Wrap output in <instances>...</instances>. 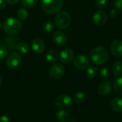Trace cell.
I'll use <instances>...</instances> for the list:
<instances>
[{
    "label": "cell",
    "instance_id": "6da1fadb",
    "mask_svg": "<svg viewBox=\"0 0 122 122\" xmlns=\"http://www.w3.org/2000/svg\"><path fill=\"white\" fill-rule=\"evenodd\" d=\"M89 57L94 64L102 65L109 60V54L108 51L104 47L96 46L90 51Z\"/></svg>",
    "mask_w": 122,
    "mask_h": 122
},
{
    "label": "cell",
    "instance_id": "7a4b0ae2",
    "mask_svg": "<svg viewBox=\"0 0 122 122\" xmlns=\"http://www.w3.org/2000/svg\"><path fill=\"white\" fill-rule=\"evenodd\" d=\"M40 4L42 9L50 14L58 13L64 4L63 0H41Z\"/></svg>",
    "mask_w": 122,
    "mask_h": 122
},
{
    "label": "cell",
    "instance_id": "3957f363",
    "mask_svg": "<svg viewBox=\"0 0 122 122\" xmlns=\"http://www.w3.org/2000/svg\"><path fill=\"white\" fill-rule=\"evenodd\" d=\"M22 25L21 21L16 18L11 17L4 21L3 24L4 31L9 35H15L21 29Z\"/></svg>",
    "mask_w": 122,
    "mask_h": 122
},
{
    "label": "cell",
    "instance_id": "277c9868",
    "mask_svg": "<svg viewBox=\"0 0 122 122\" xmlns=\"http://www.w3.org/2000/svg\"><path fill=\"white\" fill-rule=\"evenodd\" d=\"M71 16L69 13L66 11H61L57 14L54 19L55 26L59 29H64L67 28L71 24Z\"/></svg>",
    "mask_w": 122,
    "mask_h": 122
},
{
    "label": "cell",
    "instance_id": "5b68a950",
    "mask_svg": "<svg viewBox=\"0 0 122 122\" xmlns=\"http://www.w3.org/2000/svg\"><path fill=\"white\" fill-rule=\"evenodd\" d=\"M65 74L64 66L59 63L54 64L49 69V74L51 79L54 80H59L61 79Z\"/></svg>",
    "mask_w": 122,
    "mask_h": 122
},
{
    "label": "cell",
    "instance_id": "8992f818",
    "mask_svg": "<svg viewBox=\"0 0 122 122\" xmlns=\"http://www.w3.org/2000/svg\"><path fill=\"white\" fill-rule=\"evenodd\" d=\"M54 104L56 107L61 109L69 107L72 104V99L66 94H61L55 98Z\"/></svg>",
    "mask_w": 122,
    "mask_h": 122
},
{
    "label": "cell",
    "instance_id": "52a82bcc",
    "mask_svg": "<svg viewBox=\"0 0 122 122\" xmlns=\"http://www.w3.org/2000/svg\"><path fill=\"white\" fill-rule=\"evenodd\" d=\"M92 20L95 25L98 26H102L107 24L108 16L106 11L103 10H98L93 14Z\"/></svg>",
    "mask_w": 122,
    "mask_h": 122
},
{
    "label": "cell",
    "instance_id": "ba28073f",
    "mask_svg": "<svg viewBox=\"0 0 122 122\" xmlns=\"http://www.w3.org/2000/svg\"><path fill=\"white\" fill-rule=\"evenodd\" d=\"M21 61V56L18 52H13L10 54L6 59V64L8 67L14 69L17 67Z\"/></svg>",
    "mask_w": 122,
    "mask_h": 122
},
{
    "label": "cell",
    "instance_id": "9c48e42d",
    "mask_svg": "<svg viewBox=\"0 0 122 122\" xmlns=\"http://www.w3.org/2000/svg\"><path fill=\"white\" fill-rule=\"evenodd\" d=\"M74 53L73 50L69 48L64 49L59 54L60 61L64 64H69L71 62V61L74 59Z\"/></svg>",
    "mask_w": 122,
    "mask_h": 122
},
{
    "label": "cell",
    "instance_id": "30bf717a",
    "mask_svg": "<svg viewBox=\"0 0 122 122\" xmlns=\"http://www.w3.org/2000/svg\"><path fill=\"white\" fill-rule=\"evenodd\" d=\"M89 61L84 55H78L74 58V64L76 68L79 69H84L89 66Z\"/></svg>",
    "mask_w": 122,
    "mask_h": 122
},
{
    "label": "cell",
    "instance_id": "8fae6325",
    "mask_svg": "<svg viewBox=\"0 0 122 122\" xmlns=\"http://www.w3.org/2000/svg\"><path fill=\"white\" fill-rule=\"evenodd\" d=\"M110 51L112 54L117 56H122V41L120 39L114 40L110 45Z\"/></svg>",
    "mask_w": 122,
    "mask_h": 122
},
{
    "label": "cell",
    "instance_id": "7c38bea8",
    "mask_svg": "<svg viewBox=\"0 0 122 122\" xmlns=\"http://www.w3.org/2000/svg\"><path fill=\"white\" fill-rule=\"evenodd\" d=\"M53 40L56 45L63 46L67 41V36L62 31H56L53 34Z\"/></svg>",
    "mask_w": 122,
    "mask_h": 122
},
{
    "label": "cell",
    "instance_id": "4fadbf2b",
    "mask_svg": "<svg viewBox=\"0 0 122 122\" xmlns=\"http://www.w3.org/2000/svg\"><path fill=\"white\" fill-rule=\"evenodd\" d=\"M112 92V83L109 80H104L98 86V93L102 96H107Z\"/></svg>",
    "mask_w": 122,
    "mask_h": 122
},
{
    "label": "cell",
    "instance_id": "5bb4252c",
    "mask_svg": "<svg viewBox=\"0 0 122 122\" xmlns=\"http://www.w3.org/2000/svg\"><path fill=\"white\" fill-rule=\"evenodd\" d=\"M31 48L34 52L41 54L45 49V43L41 39H35L31 42Z\"/></svg>",
    "mask_w": 122,
    "mask_h": 122
},
{
    "label": "cell",
    "instance_id": "9a60e30c",
    "mask_svg": "<svg viewBox=\"0 0 122 122\" xmlns=\"http://www.w3.org/2000/svg\"><path fill=\"white\" fill-rule=\"evenodd\" d=\"M111 108L115 112H122V99L119 97H114L110 102Z\"/></svg>",
    "mask_w": 122,
    "mask_h": 122
},
{
    "label": "cell",
    "instance_id": "2e32d148",
    "mask_svg": "<svg viewBox=\"0 0 122 122\" xmlns=\"http://www.w3.org/2000/svg\"><path fill=\"white\" fill-rule=\"evenodd\" d=\"M46 59L49 63H55L58 59V53L54 49L49 50L46 54Z\"/></svg>",
    "mask_w": 122,
    "mask_h": 122
},
{
    "label": "cell",
    "instance_id": "e0dca14e",
    "mask_svg": "<svg viewBox=\"0 0 122 122\" xmlns=\"http://www.w3.org/2000/svg\"><path fill=\"white\" fill-rule=\"evenodd\" d=\"M56 117L57 120L60 122H67L69 119V113L64 109H61L58 111L56 114Z\"/></svg>",
    "mask_w": 122,
    "mask_h": 122
},
{
    "label": "cell",
    "instance_id": "ac0fdd59",
    "mask_svg": "<svg viewBox=\"0 0 122 122\" xmlns=\"http://www.w3.org/2000/svg\"><path fill=\"white\" fill-rule=\"evenodd\" d=\"M112 71L116 76H119L122 74V62L120 61H115L112 66Z\"/></svg>",
    "mask_w": 122,
    "mask_h": 122
},
{
    "label": "cell",
    "instance_id": "d6986e66",
    "mask_svg": "<svg viewBox=\"0 0 122 122\" xmlns=\"http://www.w3.org/2000/svg\"><path fill=\"white\" fill-rule=\"evenodd\" d=\"M113 86L115 92L122 97V77H117L114 79Z\"/></svg>",
    "mask_w": 122,
    "mask_h": 122
},
{
    "label": "cell",
    "instance_id": "ffe728a7",
    "mask_svg": "<svg viewBox=\"0 0 122 122\" xmlns=\"http://www.w3.org/2000/svg\"><path fill=\"white\" fill-rule=\"evenodd\" d=\"M16 49L17 50L18 53H20V54H26L28 51H29V45L25 43V42H18L16 46Z\"/></svg>",
    "mask_w": 122,
    "mask_h": 122
},
{
    "label": "cell",
    "instance_id": "44dd1931",
    "mask_svg": "<svg viewBox=\"0 0 122 122\" xmlns=\"http://www.w3.org/2000/svg\"><path fill=\"white\" fill-rule=\"evenodd\" d=\"M86 95L83 92H77L74 97V102L77 104H82L86 101Z\"/></svg>",
    "mask_w": 122,
    "mask_h": 122
},
{
    "label": "cell",
    "instance_id": "7402d4cb",
    "mask_svg": "<svg viewBox=\"0 0 122 122\" xmlns=\"http://www.w3.org/2000/svg\"><path fill=\"white\" fill-rule=\"evenodd\" d=\"M98 70L97 68L95 66H90L86 70V76L89 79H94L96 77L97 74Z\"/></svg>",
    "mask_w": 122,
    "mask_h": 122
},
{
    "label": "cell",
    "instance_id": "603a6c76",
    "mask_svg": "<svg viewBox=\"0 0 122 122\" xmlns=\"http://www.w3.org/2000/svg\"><path fill=\"white\" fill-rule=\"evenodd\" d=\"M17 17L18 19H21V20H25L27 19L29 13L27 11V10L24 8H20L18 11H17Z\"/></svg>",
    "mask_w": 122,
    "mask_h": 122
},
{
    "label": "cell",
    "instance_id": "cb8c5ba5",
    "mask_svg": "<svg viewBox=\"0 0 122 122\" xmlns=\"http://www.w3.org/2000/svg\"><path fill=\"white\" fill-rule=\"evenodd\" d=\"M39 0H21V4L24 7L32 8L36 5Z\"/></svg>",
    "mask_w": 122,
    "mask_h": 122
},
{
    "label": "cell",
    "instance_id": "d4e9b609",
    "mask_svg": "<svg viewBox=\"0 0 122 122\" xmlns=\"http://www.w3.org/2000/svg\"><path fill=\"white\" fill-rule=\"evenodd\" d=\"M6 57H7V49L4 44L0 43V61L5 59Z\"/></svg>",
    "mask_w": 122,
    "mask_h": 122
},
{
    "label": "cell",
    "instance_id": "484cf974",
    "mask_svg": "<svg viewBox=\"0 0 122 122\" xmlns=\"http://www.w3.org/2000/svg\"><path fill=\"white\" fill-rule=\"evenodd\" d=\"M54 25L51 21H46L43 24V30L47 32H49L54 29Z\"/></svg>",
    "mask_w": 122,
    "mask_h": 122
},
{
    "label": "cell",
    "instance_id": "4316f807",
    "mask_svg": "<svg viewBox=\"0 0 122 122\" xmlns=\"http://www.w3.org/2000/svg\"><path fill=\"white\" fill-rule=\"evenodd\" d=\"M100 76L103 79L106 80L109 76V70L107 67L102 68L100 71Z\"/></svg>",
    "mask_w": 122,
    "mask_h": 122
},
{
    "label": "cell",
    "instance_id": "83f0119b",
    "mask_svg": "<svg viewBox=\"0 0 122 122\" xmlns=\"http://www.w3.org/2000/svg\"><path fill=\"white\" fill-rule=\"evenodd\" d=\"M6 42H7V45L9 48H12V49H16V46L18 42L16 41L15 39H11V38H6Z\"/></svg>",
    "mask_w": 122,
    "mask_h": 122
},
{
    "label": "cell",
    "instance_id": "f1b7e54d",
    "mask_svg": "<svg viewBox=\"0 0 122 122\" xmlns=\"http://www.w3.org/2000/svg\"><path fill=\"white\" fill-rule=\"evenodd\" d=\"M96 6L99 9H103L105 7L107 4V0H96L95 1Z\"/></svg>",
    "mask_w": 122,
    "mask_h": 122
},
{
    "label": "cell",
    "instance_id": "f546056e",
    "mask_svg": "<svg viewBox=\"0 0 122 122\" xmlns=\"http://www.w3.org/2000/svg\"><path fill=\"white\" fill-rule=\"evenodd\" d=\"M114 6L118 10H122V0H114Z\"/></svg>",
    "mask_w": 122,
    "mask_h": 122
},
{
    "label": "cell",
    "instance_id": "4dcf8cb0",
    "mask_svg": "<svg viewBox=\"0 0 122 122\" xmlns=\"http://www.w3.org/2000/svg\"><path fill=\"white\" fill-rule=\"evenodd\" d=\"M118 16V11L116 9H112L109 12V17L111 19H115Z\"/></svg>",
    "mask_w": 122,
    "mask_h": 122
},
{
    "label": "cell",
    "instance_id": "1f68e13d",
    "mask_svg": "<svg viewBox=\"0 0 122 122\" xmlns=\"http://www.w3.org/2000/svg\"><path fill=\"white\" fill-rule=\"evenodd\" d=\"M0 122H10L9 117L6 115L0 116Z\"/></svg>",
    "mask_w": 122,
    "mask_h": 122
},
{
    "label": "cell",
    "instance_id": "d6a6232c",
    "mask_svg": "<svg viewBox=\"0 0 122 122\" xmlns=\"http://www.w3.org/2000/svg\"><path fill=\"white\" fill-rule=\"evenodd\" d=\"M6 6V2L5 0H0V11L3 10Z\"/></svg>",
    "mask_w": 122,
    "mask_h": 122
},
{
    "label": "cell",
    "instance_id": "836d02e7",
    "mask_svg": "<svg viewBox=\"0 0 122 122\" xmlns=\"http://www.w3.org/2000/svg\"><path fill=\"white\" fill-rule=\"evenodd\" d=\"M19 1V0H6V2H7L9 4L11 5H14L16 4H17Z\"/></svg>",
    "mask_w": 122,
    "mask_h": 122
},
{
    "label": "cell",
    "instance_id": "e575fe53",
    "mask_svg": "<svg viewBox=\"0 0 122 122\" xmlns=\"http://www.w3.org/2000/svg\"><path fill=\"white\" fill-rule=\"evenodd\" d=\"M1 84V77H0V85Z\"/></svg>",
    "mask_w": 122,
    "mask_h": 122
},
{
    "label": "cell",
    "instance_id": "d590c367",
    "mask_svg": "<svg viewBox=\"0 0 122 122\" xmlns=\"http://www.w3.org/2000/svg\"><path fill=\"white\" fill-rule=\"evenodd\" d=\"M0 28H1V21H0Z\"/></svg>",
    "mask_w": 122,
    "mask_h": 122
}]
</instances>
